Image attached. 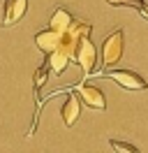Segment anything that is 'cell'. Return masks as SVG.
<instances>
[{"label": "cell", "mask_w": 148, "mask_h": 153, "mask_svg": "<svg viewBox=\"0 0 148 153\" xmlns=\"http://www.w3.org/2000/svg\"><path fill=\"white\" fill-rule=\"evenodd\" d=\"M100 74L113 79L118 86H123L125 91H146L148 81L141 74L132 72V70H109V72H100Z\"/></svg>", "instance_id": "1"}, {"label": "cell", "mask_w": 148, "mask_h": 153, "mask_svg": "<svg viewBox=\"0 0 148 153\" xmlns=\"http://www.w3.org/2000/svg\"><path fill=\"white\" fill-rule=\"evenodd\" d=\"M123 47H125V37H123V30H113L109 37L104 39V47H102V63L104 67L116 65L123 56Z\"/></svg>", "instance_id": "2"}, {"label": "cell", "mask_w": 148, "mask_h": 153, "mask_svg": "<svg viewBox=\"0 0 148 153\" xmlns=\"http://www.w3.org/2000/svg\"><path fill=\"white\" fill-rule=\"evenodd\" d=\"M74 60L79 63V67L83 70V74H95V65H97V49L90 42V37H83L76 47V56Z\"/></svg>", "instance_id": "3"}, {"label": "cell", "mask_w": 148, "mask_h": 153, "mask_svg": "<svg viewBox=\"0 0 148 153\" xmlns=\"http://www.w3.org/2000/svg\"><path fill=\"white\" fill-rule=\"evenodd\" d=\"M76 95L81 97V100L90 107V109H100V111H104V109H107V97H104V93H102L97 86H90V84H79V86H76Z\"/></svg>", "instance_id": "4"}, {"label": "cell", "mask_w": 148, "mask_h": 153, "mask_svg": "<svg viewBox=\"0 0 148 153\" xmlns=\"http://www.w3.org/2000/svg\"><path fill=\"white\" fill-rule=\"evenodd\" d=\"M28 10V0H5V7H2V26L9 28L26 16Z\"/></svg>", "instance_id": "5"}, {"label": "cell", "mask_w": 148, "mask_h": 153, "mask_svg": "<svg viewBox=\"0 0 148 153\" xmlns=\"http://www.w3.org/2000/svg\"><path fill=\"white\" fill-rule=\"evenodd\" d=\"M60 37H63V33H58V30H53V28H46V30H39V33L35 35V44H37V49H39V51L51 53V51H56V49H58Z\"/></svg>", "instance_id": "6"}, {"label": "cell", "mask_w": 148, "mask_h": 153, "mask_svg": "<svg viewBox=\"0 0 148 153\" xmlns=\"http://www.w3.org/2000/svg\"><path fill=\"white\" fill-rule=\"evenodd\" d=\"M60 114H63L65 125H67V128H72V125L76 123L79 114H81V97L76 95V93H70L67 100H65V105H63V109H60Z\"/></svg>", "instance_id": "7"}, {"label": "cell", "mask_w": 148, "mask_h": 153, "mask_svg": "<svg viewBox=\"0 0 148 153\" xmlns=\"http://www.w3.org/2000/svg\"><path fill=\"white\" fill-rule=\"evenodd\" d=\"M70 60H72V58L67 56L65 51H60V49H56V51H51V53H46V65H49V70H51L53 74H63L65 67L70 65Z\"/></svg>", "instance_id": "8"}, {"label": "cell", "mask_w": 148, "mask_h": 153, "mask_svg": "<svg viewBox=\"0 0 148 153\" xmlns=\"http://www.w3.org/2000/svg\"><path fill=\"white\" fill-rule=\"evenodd\" d=\"M74 16L70 14V12L65 10V7H58V10L53 12V16H51V21H49V28L58 30V33H65V30L72 26Z\"/></svg>", "instance_id": "9"}, {"label": "cell", "mask_w": 148, "mask_h": 153, "mask_svg": "<svg viewBox=\"0 0 148 153\" xmlns=\"http://www.w3.org/2000/svg\"><path fill=\"white\" fill-rule=\"evenodd\" d=\"M49 65H39L37 67V72H35V76H33V84H35V95H39V91H42V86L46 84V79H49Z\"/></svg>", "instance_id": "10"}, {"label": "cell", "mask_w": 148, "mask_h": 153, "mask_svg": "<svg viewBox=\"0 0 148 153\" xmlns=\"http://www.w3.org/2000/svg\"><path fill=\"white\" fill-rule=\"evenodd\" d=\"M109 5H116V7H134V10H144L146 7V2L144 0H107Z\"/></svg>", "instance_id": "11"}, {"label": "cell", "mask_w": 148, "mask_h": 153, "mask_svg": "<svg viewBox=\"0 0 148 153\" xmlns=\"http://www.w3.org/2000/svg\"><path fill=\"white\" fill-rule=\"evenodd\" d=\"M111 149L116 153H139V149L137 146H132V144H127V142H118V139H111Z\"/></svg>", "instance_id": "12"}]
</instances>
